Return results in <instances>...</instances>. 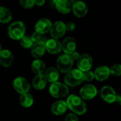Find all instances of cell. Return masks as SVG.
Returning <instances> with one entry per match:
<instances>
[{"mask_svg": "<svg viewBox=\"0 0 121 121\" xmlns=\"http://www.w3.org/2000/svg\"><path fill=\"white\" fill-rule=\"evenodd\" d=\"M12 18V14L11 11L5 8L0 6V23H9Z\"/></svg>", "mask_w": 121, "mask_h": 121, "instance_id": "cell-24", "label": "cell"}, {"mask_svg": "<svg viewBox=\"0 0 121 121\" xmlns=\"http://www.w3.org/2000/svg\"><path fill=\"white\" fill-rule=\"evenodd\" d=\"M30 39L31 40L33 41V43H36V42H39V41H43V42H46L47 41V38L44 36H43L42 34L38 33V32H34L31 37H30Z\"/></svg>", "mask_w": 121, "mask_h": 121, "instance_id": "cell-26", "label": "cell"}, {"mask_svg": "<svg viewBox=\"0 0 121 121\" xmlns=\"http://www.w3.org/2000/svg\"><path fill=\"white\" fill-rule=\"evenodd\" d=\"M67 1L69 2V4H70L71 5H72V4H74V3L76 1V0H67Z\"/></svg>", "mask_w": 121, "mask_h": 121, "instance_id": "cell-35", "label": "cell"}, {"mask_svg": "<svg viewBox=\"0 0 121 121\" xmlns=\"http://www.w3.org/2000/svg\"><path fill=\"white\" fill-rule=\"evenodd\" d=\"M51 21L48 18H41L36 23L35 26V31L43 35L50 30L52 27Z\"/></svg>", "mask_w": 121, "mask_h": 121, "instance_id": "cell-12", "label": "cell"}, {"mask_svg": "<svg viewBox=\"0 0 121 121\" xmlns=\"http://www.w3.org/2000/svg\"><path fill=\"white\" fill-rule=\"evenodd\" d=\"M20 44L24 48H30L33 44V41L31 40V39L27 36H23L20 40Z\"/></svg>", "mask_w": 121, "mask_h": 121, "instance_id": "cell-25", "label": "cell"}, {"mask_svg": "<svg viewBox=\"0 0 121 121\" xmlns=\"http://www.w3.org/2000/svg\"><path fill=\"white\" fill-rule=\"evenodd\" d=\"M67 106L66 101H57L52 104L51 106V111L54 115L56 116H61L63 115L67 109Z\"/></svg>", "mask_w": 121, "mask_h": 121, "instance_id": "cell-18", "label": "cell"}, {"mask_svg": "<svg viewBox=\"0 0 121 121\" xmlns=\"http://www.w3.org/2000/svg\"><path fill=\"white\" fill-rule=\"evenodd\" d=\"M94 74V78H96V80L100 82L105 81L109 77L111 74L110 68L105 65L99 66L95 69Z\"/></svg>", "mask_w": 121, "mask_h": 121, "instance_id": "cell-15", "label": "cell"}, {"mask_svg": "<svg viewBox=\"0 0 121 121\" xmlns=\"http://www.w3.org/2000/svg\"><path fill=\"white\" fill-rule=\"evenodd\" d=\"M67 108L77 115H83L86 112V105L83 99L74 94L68 96L66 101Z\"/></svg>", "mask_w": 121, "mask_h": 121, "instance_id": "cell-1", "label": "cell"}, {"mask_svg": "<svg viewBox=\"0 0 121 121\" xmlns=\"http://www.w3.org/2000/svg\"><path fill=\"white\" fill-rule=\"evenodd\" d=\"M110 74L115 76L119 77L121 74V66L120 64H116L110 68Z\"/></svg>", "mask_w": 121, "mask_h": 121, "instance_id": "cell-27", "label": "cell"}, {"mask_svg": "<svg viewBox=\"0 0 121 121\" xmlns=\"http://www.w3.org/2000/svg\"><path fill=\"white\" fill-rule=\"evenodd\" d=\"M20 4L26 9H29L35 5V0H20Z\"/></svg>", "mask_w": 121, "mask_h": 121, "instance_id": "cell-29", "label": "cell"}, {"mask_svg": "<svg viewBox=\"0 0 121 121\" xmlns=\"http://www.w3.org/2000/svg\"><path fill=\"white\" fill-rule=\"evenodd\" d=\"M50 35L55 39H59L62 38L65 32H66V27L65 23L62 21H56L50 28Z\"/></svg>", "mask_w": 121, "mask_h": 121, "instance_id": "cell-10", "label": "cell"}, {"mask_svg": "<svg viewBox=\"0 0 121 121\" xmlns=\"http://www.w3.org/2000/svg\"><path fill=\"white\" fill-rule=\"evenodd\" d=\"M45 49L50 54H58L62 50V45L61 43L57 39L52 38L47 40L45 42Z\"/></svg>", "mask_w": 121, "mask_h": 121, "instance_id": "cell-11", "label": "cell"}, {"mask_svg": "<svg viewBox=\"0 0 121 121\" xmlns=\"http://www.w3.org/2000/svg\"><path fill=\"white\" fill-rule=\"evenodd\" d=\"M64 81L65 85H67V86L73 87L78 86L84 81L83 72L78 69H71L66 74L64 78Z\"/></svg>", "mask_w": 121, "mask_h": 121, "instance_id": "cell-2", "label": "cell"}, {"mask_svg": "<svg viewBox=\"0 0 121 121\" xmlns=\"http://www.w3.org/2000/svg\"><path fill=\"white\" fill-rule=\"evenodd\" d=\"M47 82H49L50 83H54L56 82H58V79L60 78V74L59 71L57 70V68L55 67H49L48 68L44 74Z\"/></svg>", "mask_w": 121, "mask_h": 121, "instance_id": "cell-19", "label": "cell"}, {"mask_svg": "<svg viewBox=\"0 0 121 121\" xmlns=\"http://www.w3.org/2000/svg\"><path fill=\"white\" fill-rule=\"evenodd\" d=\"M69 55H70V57H71V58L72 59V60H73V61L77 60L79 59V57H80L79 53L78 52H76V51L73 52H72V53H71Z\"/></svg>", "mask_w": 121, "mask_h": 121, "instance_id": "cell-32", "label": "cell"}, {"mask_svg": "<svg viewBox=\"0 0 121 121\" xmlns=\"http://www.w3.org/2000/svg\"><path fill=\"white\" fill-rule=\"evenodd\" d=\"M1 50V44H0V51Z\"/></svg>", "mask_w": 121, "mask_h": 121, "instance_id": "cell-36", "label": "cell"}, {"mask_svg": "<svg viewBox=\"0 0 121 121\" xmlns=\"http://www.w3.org/2000/svg\"><path fill=\"white\" fill-rule=\"evenodd\" d=\"M83 79L86 82H91L94 79V74L91 71H86L83 72Z\"/></svg>", "mask_w": 121, "mask_h": 121, "instance_id": "cell-28", "label": "cell"}, {"mask_svg": "<svg viewBox=\"0 0 121 121\" xmlns=\"http://www.w3.org/2000/svg\"><path fill=\"white\" fill-rule=\"evenodd\" d=\"M57 11L62 13H68L71 10V4L67 0H54Z\"/></svg>", "mask_w": 121, "mask_h": 121, "instance_id": "cell-21", "label": "cell"}, {"mask_svg": "<svg viewBox=\"0 0 121 121\" xmlns=\"http://www.w3.org/2000/svg\"><path fill=\"white\" fill-rule=\"evenodd\" d=\"M100 95L101 99L108 104H113L116 101V92L110 86H104L100 91Z\"/></svg>", "mask_w": 121, "mask_h": 121, "instance_id": "cell-8", "label": "cell"}, {"mask_svg": "<svg viewBox=\"0 0 121 121\" xmlns=\"http://www.w3.org/2000/svg\"><path fill=\"white\" fill-rule=\"evenodd\" d=\"M72 9L74 15L79 18L84 16L88 12V8L86 4L82 1H75L73 4Z\"/></svg>", "mask_w": 121, "mask_h": 121, "instance_id": "cell-17", "label": "cell"}, {"mask_svg": "<svg viewBox=\"0 0 121 121\" xmlns=\"http://www.w3.org/2000/svg\"><path fill=\"white\" fill-rule=\"evenodd\" d=\"M93 65V59L91 56L89 54H83L80 55L77 60V67L78 69L82 72L89 71Z\"/></svg>", "mask_w": 121, "mask_h": 121, "instance_id": "cell-7", "label": "cell"}, {"mask_svg": "<svg viewBox=\"0 0 121 121\" xmlns=\"http://www.w3.org/2000/svg\"><path fill=\"white\" fill-rule=\"evenodd\" d=\"M65 27H66V30L72 31L75 28V24L72 22H69L68 23L65 24Z\"/></svg>", "mask_w": 121, "mask_h": 121, "instance_id": "cell-31", "label": "cell"}, {"mask_svg": "<svg viewBox=\"0 0 121 121\" xmlns=\"http://www.w3.org/2000/svg\"><path fill=\"white\" fill-rule=\"evenodd\" d=\"M115 102H117L118 103V104H121V95L120 94H117L116 95V101Z\"/></svg>", "mask_w": 121, "mask_h": 121, "instance_id": "cell-34", "label": "cell"}, {"mask_svg": "<svg viewBox=\"0 0 121 121\" xmlns=\"http://www.w3.org/2000/svg\"><path fill=\"white\" fill-rule=\"evenodd\" d=\"M13 62V55L9 50H1L0 51V65L4 67H10Z\"/></svg>", "mask_w": 121, "mask_h": 121, "instance_id": "cell-13", "label": "cell"}, {"mask_svg": "<svg viewBox=\"0 0 121 121\" xmlns=\"http://www.w3.org/2000/svg\"><path fill=\"white\" fill-rule=\"evenodd\" d=\"M13 86L14 89L20 94L28 93L30 90V84L23 77H17L13 82Z\"/></svg>", "mask_w": 121, "mask_h": 121, "instance_id": "cell-6", "label": "cell"}, {"mask_svg": "<svg viewBox=\"0 0 121 121\" xmlns=\"http://www.w3.org/2000/svg\"><path fill=\"white\" fill-rule=\"evenodd\" d=\"M33 97L31 94L28 93L21 94L19 98V102L20 104L25 108H29L33 104Z\"/></svg>", "mask_w": 121, "mask_h": 121, "instance_id": "cell-22", "label": "cell"}, {"mask_svg": "<svg viewBox=\"0 0 121 121\" xmlns=\"http://www.w3.org/2000/svg\"><path fill=\"white\" fill-rule=\"evenodd\" d=\"M81 98L84 100L93 99L98 94L96 87L93 84H86L79 91Z\"/></svg>", "mask_w": 121, "mask_h": 121, "instance_id": "cell-9", "label": "cell"}, {"mask_svg": "<svg viewBox=\"0 0 121 121\" xmlns=\"http://www.w3.org/2000/svg\"><path fill=\"white\" fill-rule=\"evenodd\" d=\"M45 42L39 41L34 43L31 48V55L35 58H40L44 55L46 49H45Z\"/></svg>", "mask_w": 121, "mask_h": 121, "instance_id": "cell-16", "label": "cell"}, {"mask_svg": "<svg viewBox=\"0 0 121 121\" xmlns=\"http://www.w3.org/2000/svg\"><path fill=\"white\" fill-rule=\"evenodd\" d=\"M65 121H79V118L75 113H69L66 116Z\"/></svg>", "mask_w": 121, "mask_h": 121, "instance_id": "cell-30", "label": "cell"}, {"mask_svg": "<svg viewBox=\"0 0 121 121\" xmlns=\"http://www.w3.org/2000/svg\"><path fill=\"white\" fill-rule=\"evenodd\" d=\"M9 35L13 40H20L25 34V26L21 21H15L12 23L8 30Z\"/></svg>", "mask_w": 121, "mask_h": 121, "instance_id": "cell-4", "label": "cell"}, {"mask_svg": "<svg viewBox=\"0 0 121 121\" xmlns=\"http://www.w3.org/2000/svg\"><path fill=\"white\" fill-rule=\"evenodd\" d=\"M45 0H35V4L40 6L45 4Z\"/></svg>", "mask_w": 121, "mask_h": 121, "instance_id": "cell-33", "label": "cell"}, {"mask_svg": "<svg viewBox=\"0 0 121 121\" xmlns=\"http://www.w3.org/2000/svg\"><path fill=\"white\" fill-rule=\"evenodd\" d=\"M32 71L36 74H43L45 70V65L41 60H35L31 64Z\"/></svg>", "mask_w": 121, "mask_h": 121, "instance_id": "cell-23", "label": "cell"}, {"mask_svg": "<svg viewBox=\"0 0 121 121\" xmlns=\"http://www.w3.org/2000/svg\"><path fill=\"white\" fill-rule=\"evenodd\" d=\"M61 45H62V50L64 51L65 54L70 55L73 52L76 51L77 43L73 38L71 37L66 38L62 41Z\"/></svg>", "mask_w": 121, "mask_h": 121, "instance_id": "cell-14", "label": "cell"}, {"mask_svg": "<svg viewBox=\"0 0 121 121\" xmlns=\"http://www.w3.org/2000/svg\"><path fill=\"white\" fill-rule=\"evenodd\" d=\"M49 91L51 96L56 99L63 98L69 94V88L65 84L56 82L51 84L49 88Z\"/></svg>", "mask_w": 121, "mask_h": 121, "instance_id": "cell-3", "label": "cell"}, {"mask_svg": "<svg viewBox=\"0 0 121 121\" xmlns=\"http://www.w3.org/2000/svg\"><path fill=\"white\" fill-rule=\"evenodd\" d=\"M47 80L43 74H36L33 79L32 85L36 90H42L47 85Z\"/></svg>", "mask_w": 121, "mask_h": 121, "instance_id": "cell-20", "label": "cell"}, {"mask_svg": "<svg viewBox=\"0 0 121 121\" xmlns=\"http://www.w3.org/2000/svg\"><path fill=\"white\" fill-rule=\"evenodd\" d=\"M73 62L69 55H61L57 60V69L62 73H67L72 69Z\"/></svg>", "mask_w": 121, "mask_h": 121, "instance_id": "cell-5", "label": "cell"}]
</instances>
